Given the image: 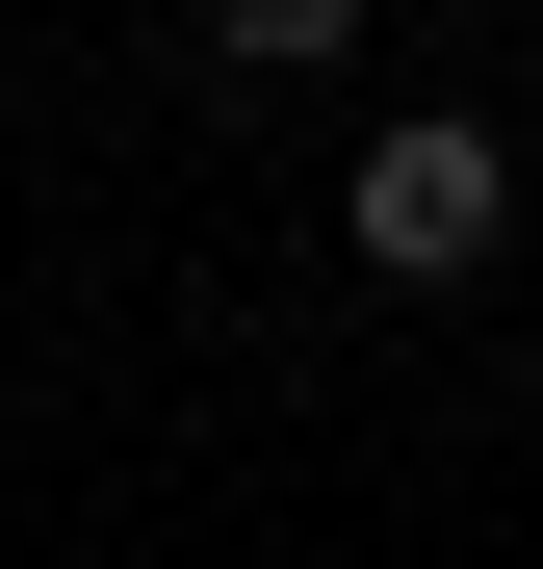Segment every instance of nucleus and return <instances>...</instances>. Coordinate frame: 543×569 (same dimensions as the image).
Here are the masks:
<instances>
[{
	"label": "nucleus",
	"mask_w": 543,
	"mask_h": 569,
	"mask_svg": "<svg viewBox=\"0 0 543 569\" xmlns=\"http://www.w3.org/2000/svg\"><path fill=\"white\" fill-rule=\"evenodd\" d=\"M336 233H362V259H389V284H466V259L517 233V156H492L466 104H414L389 156H362V181H336Z\"/></svg>",
	"instance_id": "f257e3e1"
}]
</instances>
